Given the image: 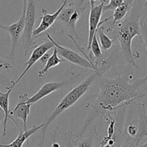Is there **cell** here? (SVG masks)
I'll use <instances>...</instances> for the list:
<instances>
[{"mask_svg": "<svg viewBox=\"0 0 147 147\" xmlns=\"http://www.w3.org/2000/svg\"><path fill=\"white\" fill-rule=\"evenodd\" d=\"M113 77L102 75L97 82L99 92L96 100L92 103H87L89 110L88 116L84 125L78 135L83 137V134L99 115L106 116L114 114L119 109L134 103L138 99L145 96L142 87L147 83V75L141 79H135L130 73H118L113 67L111 69Z\"/></svg>", "mask_w": 147, "mask_h": 147, "instance_id": "1", "label": "cell"}, {"mask_svg": "<svg viewBox=\"0 0 147 147\" xmlns=\"http://www.w3.org/2000/svg\"><path fill=\"white\" fill-rule=\"evenodd\" d=\"M112 67H113V65L109 60L102 59L100 65L98 66V68L96 70L93 71V73L89 75L83 81L65 95L53 109V111L46 116L44 121L42 123L43 126L41 130L47 132L49 126L61 113L70 109L79 99L81 98L82 96L97 82L99 77L111 70Z\"/></svg>", "mask_w": 147, "mask_h": 147, "instance_id": "2", "label": "cell"}, {"mask_svg": "<svg viewBox=\"0 0 147 147\" xmlns=\"http://www.w3.org/2000/svg\"><path fill=\"white\" fill-rule=\"evenodd\" d=\"M90 4L88 0H78L66 4L57 17V22L64 26L62 32L75 42L78 49H81L78 40L80 37L76 32V24Z\"/></svg>", "mask_w": 147, "mask_h": 147, "instance_id": "3", "label": "cell"}, {"mask_svg": "<svg viewBox=\"0 0 147 147\" xmlns=\"http://www.w3.org/2000/svg\"><path fill=\"white\" fill-rule=\"evenodd\" d=\"M106 31L113 34V41L118 42L120 47L121 54L123 56L124 62L131 67L139 68L136 63V59L141 56L140 53L136 51V53H133L131 50V43L134 37L129 32L125 20L116 24L113 27H109Z\"/></svg>", "mask_w": 147, "mask_h": 147, "instance_id": "4", "label": "cell"}, {"mask_svg": "<svg viewBox=\"0 0 147 147\" xmlns=\"http://www.w3.org/2000/svg\"><path fill=\"white\" fill-rule=\"evenodd\" d=\"M81 78L80 72L76 68H69L62 75L60 80L57 81H52L43 85L38 90V91L34 93L32 96L29 98L28 103L31 105L34 104L39 100L46 97L48 95L51 94L53 92L57 91L63 88L66 87L71 83H76Z\"/></svg>", "mask_w": 147, "mask_h": 147, "instance_id": "5", "label": "cell"}, {"mask_svg": "<svg viewBox=\"0 0 147 147\" xmlns=\"http://www.w3.org/2000/svg\"><path fill=\"white\" fill-rule=\"evenodd\" d=\"M37 18V0H27V9L25 15V26L22 35V45L24 47V56L27 53L36 47L32 37L34 23Z\"/></svg>", "mask_w": 147, "mask_h": 147, "instance_id": "6", "label": "cell"}, {"mask_svg": "<svg viewBox=\"0 0 147 147\" xmlns=\"http://www.w3.org/2000/svg\"><path fill=\"white\" fill-rule=\"evenodd\" d=\"M26 9H27V0H23L22 10L20 20L8 26L0 24V29L7 32L11 37V45L8 57V59L10 61H14V57H15V53L17 51L19 41H20V40H21L22 35L23 32H24V26H25Z\"/></svg>", "mask_w": 147, "mask_h": 147, "instance_id": "7", "label": "cell"}, {"mask_svg": "<svg viewBox=\"0 0 147 147\" xmlns=\"http://www.w3.org/2000/svg\"><path fill=\"white\" fill-rule=\"evenodd\" d=\"M45 33L46 36L48 39H50L53 43L54 44L55 47L56 48L57 51V54L58 55L61 56L65 61L70 62L72 64H74L76 65L80 66V67H83V68L88 69V70H91L93 71L96 70L98 68L97 66L96 65L95 63H93L91 60H88L86 57H83L78 54L76 52L73 51V50L67 47H63L61 45L59 44L58 42L55 41L53 37H51L49 33L47 32Z\"/></svg>", "mask_w": 147, "mask_h": 147, "instance_id": "8", "label": "cell"}, {"mask_svg": "<svg viewBox=\"0 0 147 147\" xmlns=\"http://www.w3.org/2000/svg\"><path fill=\"white\" fill-rule=\"evenodd\" d=\"M29 96L27 93L20 94L18 97V102L14 109L9 110V120L12 121L17 129H21L17 119H20L22 121V129L27 130V122L29 114L30 113V108L32 105L28 103Z\"/></svg>", "mask_w": 147, "mask_h": 147, "instance_id": "9", "label": "cell"}, {"mask_svg": "<svg viewBox=\"0 0 147 147\" xmlns=\"http://www.w3.org/2000/svg\"><path fill=\"white\" fill-rule=\"evenodd\" d=\"M105 5V3H100L99 4H90V14H89V32H88V39L87 50H90V45H91L92 40L95 34H96L98 28L100 26L103 25L104 23L109 21L110 19L112 18L111 16L107 17L103 21L100 22L102 14H103V8Z\"/></svg>", "mask_w": 147, "mask_h": 147, "instance_id": "10", "label": "cell"}, {"mask_svg": "<svg viewBox=\"0 0 147 147\" xmlns=\"http://www.w3.org/2000/svg\"><path fill=\"white\" fill-rule=\"evenodd\" d=\"M55 47L54 44L53 43V42L48 39L47 37V39L44 40L43 42H42L40 45L36 46L35 47L33 50L32 53L30 55V57L29 58V60L24 63V65H26V68L24 69V71L22 72L21 75L18 77V78L16 80H14V84L15 86H17V83L22 80V79L24 78V76H25L26 73L30 70V69L37 63L38 60H40V59L41 58L42 56L44 55L45 53H47V51L51 49H53Z\"/></svg>", "mask_w": 147, "mask_h": 147, "instance_id": "11", "label": "cell"}, {"mask_svg": "<svg viewBox=\"0 0 147 147\" xmlns=\"http://www.w3.org/2000/svg\"><path fill=\"white\" fill-rule=\"evenodd\" d=\"M68 0H64L62 3L61 6L59 7L58 9L53 14H49L45 9H42V16L40 17L41 21H40V24L36 29L33 30L32 37L34 40L37 37H38L42 33L46 32L48 29L53 27V24H55L57 20L59 14L61 12L63 9L64 8L65 6L67 4Z\"/></svg>", "mask_w": 147, "mask_h": 147, "instance_id": "12", "label": "cell"}, {"mask_svg": "<svg viewBox=\"0 0 147 147\" xmlns=\"http://www.w3.org/2000/svg\"><path fill=\"white\" fill-rule=\"evenodd\" d=\"M139 119L137 121V134L136 137L126 144L128 147H137L144 138L147 136V113L146 106L144 103H137Z\"/></svg>", "mask_w": 147, "mask_h": 147, "instance_id": "13", "label": "cell"}, {"mask_svg": "<svg viewBox=\"0 0 147 147\" xmlns=\"http://www.w3.org/2000/svg\"><path fill=\"white\" fill-rule=\"evenodd\" d=\"M42 123H41L39 126H32L31 129L27 131H24L21 128V129H19L18 136L12 142H11L9 144H1L0 147H22L26 141L28 140L30 136L37 133L38 131H40L42 128Z\"/></svg>", "mask_w": 147, "mask_h": 147, "instance_id": "14", "label": "cell"}, {"mask_svg": "<svg viewBox=\"0 0 147 147\" xmlns=\"http://www.w3.org/2000/svg\"><path fill=\"white\" fill-rule=\"evenodd\" d=\"M134 1L135 0H123V2L114 10L113 15H111L113 20L110 27H113L124 20L125 17H126L127 14L132 9Z\"/></svg>", "mask_w": 147, "mask_h": 147, "instance_id": "15", "label": "cell"}, {"mask_svg": "<svg viewBox=\"0 0 147 147\" xmlns=\"http://www.w3.org/2000/svg\"><path fill=\"white\" fill-rule=\"evenodd\" d=\"M14 88H11L6 93H3L0 90V109L3 111L4 114V122H3V132L2 136H5L7 135V121L9 120V96Z\"/></svg>", "mask_w": 147, "mask_h": 147, "instance_id": "16", "label": "cell"}, {"mask_svg": "<svg viewBox=\"0 0 147 147\" xmlns=\"http://www.w3.org/2000/svg\"><path fill=\"white\" fill-rule=\"evenodd\" d=\"M65 61V60L64 59H60V57H58V54H57V50H56L55 47H54V48H53V54H52L51 56H50L48 60H47V62L46 63V64L45 65V67L37 73V74H38V77L39 78L45 77L50 69L59 65V64H60V63H63V62Z\"/></svg>", "mask_w": 147, "mask_h": 147, "instance_id": "17", "label": "cell"}, {"mask_svg": "<svg viewBox=\"0 0 147 147\" xmlns=\"http://www.w3.org/2000/svg\"><path fill=\"white\" fill-rule=\"evenodd\" d=\"M96 34H97L99 38V42H100L99 45H100V48L103 51H108L113 47L114 41H113V39L110 38L105 33L104 27H103L102 25L100 26L98 28Z\"/></svg>", "mask_w": 147, "mask_h": 147, "instance_id": "18", "label": "cell"}, {"mask_svg": "<svg viewBox=\"0 0 147 147\" xmlns=\"http://www.w3.org/2000/svg\"><path fill=\"white\" fill-rule=\"evenodd\" d=\"M90 50L91 51L92 55L94 57V60H96V65L98 67V60L101 59L102 57V50L100 48V46L99 45V42L98 41L97 37H96V34H95L93 37V40H92L91 45H90Z\"/></svg>", "mask_w": 147, "mask_h": 147, "instance_id": "19", "label": "cell"}, {"mask_svg": "<svg viewBox=\"0 0 147 147\" xmlns=\"http://www.w3.org/2000/svg\"><path fill=\"white\" fill-rule=\"evenodd\" d=\"M76 139V135H75L72 131H67L64 134L61 147H75Z\"/></svg>", "mask_w": 147, "mask_h": 147, "instance_id": "20", "label": "cell"}, {"mask_svg": "<svg viewBox=\"0 0 147 147\" xmlns=\"http://www.w3.org/2000/svg\"><path fill=\"white\" fill-rule=\"evenodd\" d=\"M139 24H140L141 30V40L144 42V45L147 50V24L145 22V16L141 17ZM146 60L147 63V57Z\"/></svg>", "mask_w": 147, "mask_h": 147, "instance_id": "21", "label": "cell"}, {"mask_svg": "<svg viewBox=\"0 0 147 147\" xmlns=\"http://www.w3.org/2000/svg\"><path fill=\"white\" fill-rule=\"evenodd\" d=\"M0 86H3L5 89L9 90V88L15 87L14 80H11L7 76V75L3 73H0Z\"/></svg>", "mask_w": 147, "mask_h": 147, "instance_id": "22", "label": "cell"}, {"mask_svg": "<svg viewBox=\"0 0 147 147\" xmlns=\"http://www.w3.org/2000/svg\"><path fill=\"white\" fill-rule=\"evenodd\" d=\"M75 147H93V137L83 139L76 135Z\"/></svg>", "mask_w": 147, "mask_h": 147, "instance_id": "23", "label": "cell"}, {"mask_svg": "<svg viewBox=\"0 0 147 147\" xmlns=\"http://www.w3.org/2000/svg\"><path fill=\"white\" fill-rule=\"evenodd\" d=\"M123 2V0H109V4L103 6V13L107 11H114Z\"/></svg>", "mask_w": 147, "mask_h": 147, "instance_id": "24", "label": "cell"}, {"mask_svg": "<svg viewBox=\"0 0 147 147\" xmlns=\"http://www.w3.org/2000/svg\"><path fill=\"white\" fill-rule=\"evenodd\" d=\"M45 136L46 131H43L40 129V133L37 136V140L34 145V147H44L45 142Z\"/></svg>", "mask_w": 147, "mask_h": 147, "instance_id": "25", "label": "cell"}, {"mask_svg": "<svg viewBox=\"0 0 147 147\" xmlns=\"http://www.w3.org/2000/svg\"><path fill=\"white\" fill-rule=\"evenodd\" d=\"M11 68H12V64L11 61L9 59L0 57V69H5L8 70Z\"/></svg>", "mask_w": 147, "mask_h": 147, "instance_id": "26", "label": "cell"}, {"mask_svg": "<svg viewBox=\"0 0 147 147\" xmlns=\"http://www.w3.org/2000/svg\"><path fill=\"white\" fill-rule=\"evenodd\" d=\"M49 57H50V55H49V54H47V53H45V54L44 55L42 56L41 58L40 59V63H41L42 65H45L46 63L47 62V60H48Z\"/></svg>", "mask_w": 147, "mask_h": 147, "instance_id": "27", "label": "cell"}, {"mask_svg": "<svg viewBox=\"0 0 147 147\" xmlns=\"http://www.w3.org/2000/svg\"><path fill=\"white\" fill-rule=\"evenodd\" d=\"M90 4H96L97 1H100V3H106V0H88Z\"/></svg>", "mask_w": 147, "mask_h": 147, "instance_id": "28", "label": "cell"}, {"mask_svg": "<svg viewBox=\"0 0 147 147\" xmlns=\"http://www.w3.org/2000/svg\"><path fill=\"white\" fill-rule=\"evenodd\" d=\"M50 147H61V145L60 144H58L57 142H53V144H51V146Z\"/></svg>", "mask_w": 147, "mask_h": 147, "instance_id": "29", "label": "cell"}, {"mask_svg": "<svg viewBox=\"0 0 147 147\" xmlns=\"http://www.w3.org/2000/svg\"><path fill=\"white\" fill-rule=\"evenodd\" d=\"M4 113H3L2 111L0 109V123H1V121L2 119H4Z\"/></svg>", "mask_w": 147, "mask_h": 147, "instance_id": "30", "label": "cell"}, {"mask_svg": "<svg viewBox=\"0 0 147 147\" xmlns=\"http://www.w3.org/2000/svg\"><path fill=\"white\" fill-rule=\"evenodd\" d=\"M137 147H147V142H146L145 144H144L143 145H142V146H138Z\"/></svg>", "mask_w": 147, "mask_h": 147, "instance_id": "31", "label": "cell"}, {"mask_svg": "<svg viewBox=\"0 0 147 147\" xmlns=\"http://www.w3.org/2000/svg\"><path fill=\"white\" fill-rule=\"evenodd\" d=\"M145 5H147V0H145Z\"/></svg>", "mask_w": 147, "mask_h": 147, "instance_id": "32", "label": "cell"}, {"mask_svg": "<svg viewBox=\"0 0 147 147\" xmlns=\"http://www.w3.org/2000/svg\"><path fill=\"white\" fill-rule=\"evenodd\" d=\"M139 1H140V0H139Z\"/></svg>", "mask_w": 147, "mask_h": 147, "instance_id": "33", "label": "cell"}]
</instances>
